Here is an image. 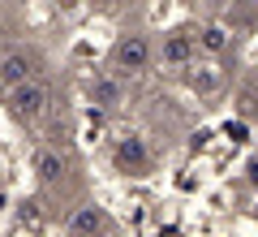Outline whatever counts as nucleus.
<instances>
[{"mask_svg":"<svg viewBox=\"0 0 258 237\" xmlns=\"http://www.w3.org/2000/svg\"><path fill=\"white\" fill-rule=\"evenodd\" d=\"M47 69V56L39 52L35 43H13V48H0V91L9 95L18 91V86L35 82V78H43Z\"/></svg>","mask_w":258,"mask_h":237,"instance_id":"obj_1","label":"nucleus"},{"mask_svg":"<svg viewBox=\"0 0 258 237\" xmlns=\"http://www.w3.org/2000/svg\"><path fill=\"white\" fill-rule=\"evenodd\" d=\"M5 108H9V117L18 121V125L39 129L47 117H52V86H47V78H35V82L9 91L5 95Z\"/></svg>","mask_w":258,"mask_h":237,"instance_id":"obj_2","label":"nucleus"},{"mask_svg":"<svg viewBox=\"0 0 258 237\" xmlns=\"http://www.w3.org/2000/svg\"><path fill=\"white\" fill-rule=\"evenodd\" d=\"M112 73L116 78H134V73H147L151 61H155V43H151V35H142V30H129V35H120L116 43H112Z\"/></svg>","mask_w":258,"mask_h":237,"instance_id":"obj_3","label":"nucleus"},{"mask_svg":"<svg viewBox=\"0 0 258 237\" xmlns=\"http://www.w3.org/2000/svg\"><path fill=\"white\" fill-rule=\"evenodd\" d=\"M112 164L125 177H147L155 160H151V147H147L142 134H120L116 143H112Z\"/></svg>","mask_w":258,"mask_h":237,"instance_id":"obj_4","label":"nucleus"},{"mask_svg":"<svg viewBox=\"0 0 258 237\" xmlns=\"http://www.w3.org/2000/svg\"><path fill=\"white\" fill-rule=\"evenodd\" d=\"M69 237H112V216L99 207V203H78L64 220Z\"/></svg>","mask_w":258,"mask_h":237,"instance_id":"obj_5","label":"nucleus"},{"mask_svg":"<svg viewBox=\"0 0 258 237\" xmlns=\"http://www.w3.org/2000/svg\"><path fill=\"white\" fill-rule=\"evenodd\" d=\"M30 168H35V181L43 185V190H52V185L64 181V173H69V160L60 155V147H35V155H30Z\"/></svg>","mask_w":258,"mask_h":237,"instance_id":"obj_6","label":"nucleus"},{"mask_svg":"<svg viewBox=\"0 0 258 237\" xmlns=\"http://www.w3.org/2000/svg\"><path fill=\"white\" fill-rule=\"evenodd\" d=\"M155 56H164V65L181 69V65H189L194 56H198V35H194V30H172V35H164V43L155 48Z\"/></svg>","mask_w":258,"mask_h":237,"instance_id":"obj_7","label":"nucleus"},{"mask_svg":"<svg viewBox=\"0 0 258 237\" xmlns=\"http://www.w3.org/2000/svg\"><path fill=\"white\" fill-rule=\"evenodd\" d=\"M228 48H232V26H224V22H207V26L198 30V52L224 56Z\"/></svg>","mask_w":258,"mask_h":237,"instance_id":"obj_8","label":"nucleus"},{"mask_svg":"<svg viewBox=\"0 0 258 237\" xmlns=\"http://www.w3.org/2000/svg\"><path fill=\"white\" fill-rule=\"evenodd\" d=\"M91 95H95V104H103V108H116V104H120V95H125V86H120V78H116V73H103L99 82L91 86Z\"/></svg>","mask_w":258,"mask_h":237,"instance_id":"obj_9","label":"nucleus"},{"mask_svg":"<svg viewBox=\"0 0 258 237\" xmlns=\"http://www.w3.org/2000/svg\"><path fill=\"white\" fill-rule=\"evenodd\" d=\"M237 112L241 117H258V86H245L237 95Z\"/></svg>","mask_w":258,"mask_h":237,"instance_id":"obj_10","label":"nucleus"},{"mask_svg":"<svg viewBox=\"0 0 258 237\" xmlns=\"http://www.w3.org/2000/svg\"><path fill=\"white\" fill-rule=\"evenodd\" d=\"M245 185H249V190H258V151L245 160Z\"/></svg>","mask_w":258,"mask_h":237,"instance_id":"obj_11","label":"nucleus"},{"mask_svg":"<svg viewBox=\"0 0 258 237\" xmlns=\"http://www.w3.org/2000/svg\"><path fill=\"white\" fill-rule=\"evenodd\" d=\"M0 48H5V35H0Z\"/></svg>","mask_w":258,"mask_h":237,"instance_id":"obj_12","label":"nucleus"}]
</instances>
